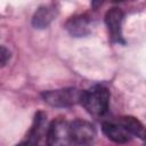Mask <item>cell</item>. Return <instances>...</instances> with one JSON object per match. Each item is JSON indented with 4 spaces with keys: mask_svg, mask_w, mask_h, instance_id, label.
I'll list each match as a JSON object with an SVG mask.
<instances>
[{
    "mask_svg": "<svg viewBox=\"0 0 146 146\" xmlns=\"http://www.w3.org/2000/svg\"><path fill=\"white\" fill-rule=\"evenodd\" d=\"M103 132L113 141L123 144L131 139V135L119 122H104Z\"/></svg>",
    "mask_w": 146,
    "mask_h": 146,
    "instance_id": "cell-7",
    "label": "cell"
},
{
    "mask_svg": "<svg viewBox=\"0 0 146 146\" xmlns=\"http://www.w3.org/2000/svg\"><path fill=\"white\" fill-rule=\"evenodd\" d=\"M81 90L76 88H64L57 90H49L42 94L44 102L55 107H68L80 103Z\"/></svg>",
    "mask_w": 146,
    "mask_h": 146,
    "instance_id": "cell-2",
    "label": "cell"
},
{
    "mask_svg": "<svg viewBox=\"0 0 146 146\" xmlns=\"http://www.w3.org/2000/svg\"><path fill=\"white\" fill-rule=\"evenodd\" d=\"M47 128L46 116L42 113H38L30 132L19 146H49L47 141Z\"/></svg>",
    "mask_w": 146,
    "mask_h": 146,
    "instance_id": "cell-5",
    "label": "cell"
},
{
    "mask_svg": "<svg viewBox=\"0 0 146 146\" xmlns=\"http://www.w3.org/2000/svg\"><path fill=\"white\" fill-rule=\"evenodd\" d=\"M70 130L72 143L75 146H88L96 136L94 125L83 120H75L70 123Z\"/></svg>",
    "mask_w": 146,
    "mask_h": 146,
    "instance_id": "cell-4",
    "label": "cell"
},
{
    "mask_svg": "<svg viewBox=\"0 0 146 146\" xmlns=\"http://www.w3.org/2000/svg\"><path fill=\"white\" fill-rule=\"evenodd\" d=\"M9 59H10V51L6 47L0 46V67L5 66Z\"/></svg>",
    "mask_w": 146,
    "mask_h": 146,
    "instance_id": "cell-11",
    "label": "cell"
},
{
    "mask_svg": "<svg viewBox=\"0 0 146 146\" xmlns=\"http://www.w3.org/2000/svg\"><path fill=\"white\" fill-rule=\"evenodd\" d=\"M80 103L88 113L95 116H100L108 110L110 91L104 86H94L81 92Z\"/></svg>",
    "mask_w": 146,
    "mask_h": 146,
    "instance_id": "cell-1",
    "label": "cell"
},
{
    "mask_svg": "<svg viewBox=\"0 0 146 146\" xmlns=\"http://www.w3.org/2000/svg\"><path fill=\"white\" fill-rule=\"evenodd\" d=\"M120 124H122L125 130L131 135V136H137L140 138H144V125L132 116H123L119 119L117 121Z\"/></svg>",
    "mask_w": 146,
    "mask_h": 146,
    "instance_id": "cell-10",
    "label": "cell"
},
{
    "mask_svg": "<svg viewBox=\"0 0 146 146\" xmlns=\"http://www.w3.org/2000/svg\"><path fill=\"white\" fill-rule=\"evenodd\" d=\"M47 141L49 146H73L70 123L63 119L52 121L47 128Z\"/></svg>",
    "mask_w": 146,
    "mask_h": 146,
    "instance_id": "cell-3",
    "label": "cell"
},
{
    "mask_svg": "<svg viewBox=\"0 0 146 146\" xmlns=\"http://www.w3.org/2000/svg\"><path fill=\"white\" fill-rule=\"evenodd\" d=\"M56 17V9L52 6H42L40 7L32 18V24L36 29L47 27L51 21Z\"/></svg>",
    "mask_w": 146,
    "mask_h": 146,
    "instance_id": "cell-9",
    "label": "cell"
},
{
    "mask_svg": "<svg viewBox=\"0 0 146 146\" xmlns=\"http://www.w3.org/2000/svg\"><path fill=\"white\" fill-rule=\"evenodd\" d=\"M123 21V13L120 8H111L105 15V23L107 25L111 39L115 42H120L122 39L121 27Z\"/></svg>",
    "mask_w": 146,
    "mask_h": 146,
    "instance_id": "cell-6",
    "label": "cell"
},
{
    "mask_svg": "<svg viewBox=\"0 0 146 146\" xmlns=\"http://www.w3.org/2000/svg\"><path fill=\"white\" fill-rule=\"evenodd\" d=\"M66 29L74 36H83L90 31V21L86 15L74 16L67 22Z\"/></svg>",
    "mask_w": 146,
    "mask_h": 146,
    "instance_id": "cell-8",
    "label": "cell"
}]
</instances>
